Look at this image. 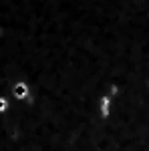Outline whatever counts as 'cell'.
Here are the masks:
<instances>
[{"mask_svg":"<svg viewBox=\"0 0 149 151\" xmlns=\"http://www.w3.org/2000/svg\"><path fill=\"white\" fill-rule=\"evenodd\" d=\"M16 95H18V97H24V87H16Z\"/></svg>","mask_w":149,"mask_h":151,"instance_id":"1","label":"cell"}]
</instances>
